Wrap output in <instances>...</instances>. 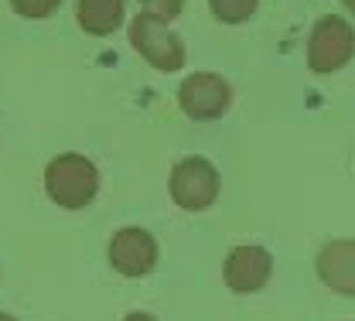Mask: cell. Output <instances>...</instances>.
Segmentation results:
<instances>
[{
	"label": "cell",
	"instance_id": "cell-10",
	"mask_svg": "<svg viewBox=\"0 0 355 321\" xmlns=\"http://www.w3.org/2000/svg\"><path fill=\"white\" fill-rule=\"evenodd\" d=\"M209 7L222 24H246L257 14L260 0H209Z\"/></svg>",
	"mask_w": 355,
	"mask_h": 321
},
{
	"label": "cell",
	"instance_id": "cell-2",
	"mask_svg": "<svg viewBox=\"0 0 355 321\" xmlns=\"http://www.w3.org/2000/svg\"><path fill=\"white\" fill-rule=\"evenodd\" d=\"M219 188L222 178L209 157H181L168 175L171 202L184 212H205L209 205H216Z\"/></svg>",
	"mask_w": 355,
	"mask_h": 321
},
{
	"label": "cell",
	"instance_id": "cell-14",
	"mask_svg": "<svg viewBox=\"0 0 355 321\" xmlns=\"http://www.w3.org/2000/svg\"><path fill=\"white\" fill-rule=\"evenodd\" d=\"M0 321H17L14 315H7V311H0Z\"/></svg>",
	"mask_w": 355,
	"mask_h": 321
},
{
	"label": "cell",
	"instance_id": "cell-13",
	"mask_svg": "<svg viewBox=\"0 0 355 321\" xmlns=\"http://www.w3.org/2000/svg\"><path fill=\"white\" fill-rule=\"evenodd\" d=\"M123 321H157L154 315H147V311H133V315H127Z\"/></svg>",
	"mask_w": 355,
	"mask_h": 321
},
{
	"label": "cell",
	"instance_id": "cell-12",
	"mask_svg": "<svg viewBox=\"0 0 355 321\" xmlns=\"http://www.w3.org/2000/svg\"><path fill=\"white\" fill-rule=\"evenodd\" d=\"M140 7L161 21H175L178 14L184 10V0H140Z\"/></svg>",
	"mask_w": 355,
	"mask_h": 321
},
{
	"label": "cell",
	"instance_id": "cell-3",
	"mask_svg": "<svg viewBox=\"0 0 355 321\" xmlns=\"http://www.w3.org/2000/svg\"><path fill=\"white\" fill-rule=\"evenodd\" d=\"M130 45L133 51L157 72H178L184 65V42L168 28V21L140 10L130 21Z\"/></svg>",
	"mask_w": 355,
	"mask_h": 321
},
{
	"label": "cell",
	"instance_id": "cell-7",
	"mask_svg": "<svg viewBox=\"0 0 355 321\" xmlns=\"http://www.w3.org/2000/svg\"><path fill=\"white\" fill-rule=\"evenodd\" d=\"M110 263L123 277H147L157 263V239L140 226H127L110 239Z\"/></svg>",
	"mask_w": 355,
	"mask_h": 321
},
{
	"label": "cell",
	"instance_id": "cell-4",
	"mask_svg": "<svg viewBox=\"0 0 355 321\" xmlns=\"http://www.w3.org/2000/svg\"><path fill=\"white\" fill-rule=\"evenodd\" d=\"M355 58V31L352 24L338 14L321 17L311 28L308 38V69L318 76H331L338 69H345Z\"/></svg>",
	"mask_w": 355,
	"mask_h": 321
},
{
	"label": "cell",
	"instance_id": "cell-5",
	"mask_svg": "<svg viewBox=\"0 0 355 321\" xmlns=\"http://www.w3.org/2000/svg\"><path fill=\"white\" fill-rule=\"evenodd\" d=\"M229 103L232 86L216 72H191L178 89V106L188 120H219L225 116Z\"/></svg>",
	"mask_w": 355,
	"mask_h": 321
},
{
	"label": "cell",
	"instance_id": "cell-9",
	"mask_svg": "<svg viewBox=\"0 0 355 321\" xmlns=\"http://www.w3.org/2000/svg\"><path fill=\"white\" fill-rule=\"evenodd\" d=\"M127 17V0H79L76 7V21L79 28L92 38H106L116 28H123Z\"/></svg>",
	"mask_w": 355,
	"mask_h": 321
},
{
	"label": "cell",
	"instance_id": "cell-6",
	"mask_svg": "<svg viewBox=\"0 0 355 321\" xmlns=\"http://www.w3.org/2000/svg\"><path fill=\"white\" fill-rule=\"evenodd\" d=\"M270 274H273V257L266 253L263 246H253V243L236 246L225 257V263H222V280H225V287L232 294H257V290H263Z\"/></svg>",
	"mask_w": 355,
	"mask_h": 321
},
{
	"label": "cell",
	"instance_id": "cell-11",
	"mask_svg": "<svg viewBox=\"0 0 355 321\" xmlns=\"http://www.w3.org/2000/svg\"><path fill=\"white\" fill-rule=\"evenodd\" d=\"M58 7H62V0H10V10L21 14V17H28V21L51 17Z\"/></svg>",
	"mask_w": 355,
	"mask_h": 321
},
{
	"label": "cell",
	"instance_id": "cell-15",
	"mask_svg": "<svg viewBox=\"0 0 355 321\" xmlns=\"http://www.w3.org/2000/svg\"><path fill=\"white\" fill-rule=\"evenodd\" d=\"M345 7H349V10H352V14H355V0H345Z\"/></svg>",
	"mask_w": 355,
	"mask_h": 321
},
{
	"label": "cell",
	"instance_id": "cell-1",
	"mask_svg": "<svg viewBox=\"0 0 355 321\" xmlns=\"http://www.w3.org/2000/svg\"><path fill=\"white\" fill-rule=\"evenodd\" d=\"M44 191L62 209H86L99 195V168L83 154H58L44 168Z\"/></svg>",
	"mask_w": 355,
	"mask_h": 321
},
{
	"label": "cell",
	"instance_id": "cell-8",
	"mask_svg": "<svg viewBox=\"0 0 355 321\" xmlns=\"http://www.w3.org/2000/svg\"><path fill=\"white\" fill-rule=\"evenodd\" d=\"M318 277L328 290L355 297V239H331L318 253Z\"/></svg>",
	"mask_w": 355,
	"mask_h": 321
}]
</instances>
